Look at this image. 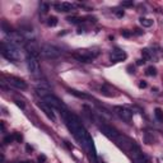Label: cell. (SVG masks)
<instances>
[{"label":"cell","mask_w":163,"mask_h":163,"mask_svg":"<svg viewBox=\"0 0 163 163\" xmlns=\"http://www.w3.org/2000/svg\"><path fill=\"white\" fill-rule=\"evenodd\" d=\"M64 120H65L68 129L74 135V138L84 146L85 151L89 153V155L93 159H96V148L93 144V140H92L89 133L85 130V127L82 125L80 120L74 113L68 112V111H64Z\"/></svg>","instance_id":"1"},{"label":"cell","mask_w":163,"mask_h":163,"mask_svg":"<svg viewBox=\"0 0 163 163\" xmlns=\"http://www.w3.org/2000/svg\"><path fill=\"white\" fill-rule=\"evenodd\" d=\"M1 55L8 59L9 61H19L22 59V52L15 45L10 42L1 43Z\"/></svg>","instance_id":"2"},{"label":"cell","mask_w":163,"mask_h":163,"mask_svg":"<svg viewBox=\"0 0 163 163\" xmlns=\"http://www.w3.org/2000/svg\"><path fill=\"white\" fill-rule=\"evenodd\" d=\"M40 54L45 59L54 60V59H57V57L61 55V51H60V49H57L56 46H54V45L43 43L42 46L40 47Z\"/></svg>","instance_id":"3"},{"label":"cell","mask_w":163,"mask_h":163,"mask_svg":"<svg viewBox=\"0 0 163 163\" xmlns=\"http://www.w3.org/2000/svg\"><path fill=\"white\" fill-rule=\"evenodd\" d=\"M96 56H98V52L91 50H78L74 54V57L80 63H92Z\"/></svg>","instance_id":"4"},{"label":"cell","mask_w":163,"mask_h":163,"mask_svg":"<svg viewBox=\"0 0 163 163\" xmlns=\"http://www.w3.org/2000/svg\"><path fill=\"white\" fill-rule=\"evenodd\" d=\"M27 69H28V72L33 75L40 74L41 68H40V63H38V56L28 55V57H27Z\"/></svg>","instance_id":"5"},{"label":"cell","mask_w":163,"mask_h":163,"mask_svg":"<svg viewBox=\"0 0 163 163\" xmlns=\"http://www.w3.org/2000/svg\"><path fill=\"white\" fill-rule=\"evenodd\" d=\"M129 155L131 157L134 163H151V161L148 159V157H146L145 154H143L138 145H136L135 148H134L133 151L129 153Z\"/></svg>","instance_id":"6"},{"label":"cell","mask_w":163,"mask_h":163,"mask_svg":"<svg viewBox=\"0 0 163 163\" xmlns=\"http://www.w3.org/2000/svg\"><path fill=\"white\" fill-rule=\"evenodd\" d=\"M115 113H116L121 120L126 121V122H130V121L133 120V112H131V110H129V108H126V107L116 106V107H115Z\"/></svg>","instance_id":"7"},{"label":"cell","mask_w":163,"mask_h":163,"mask_svg":"<svg viewBox=\"0 0 163 163\" xmlns=\"http://www.w3.org/2000/svg\"><path fill=\"white\" fill-rule=\"evenodd\" d=\"M6 83H8L9 85H12V87L17 88V89H22V91H24V89H27V83H25L23 79L21 78H17V76H6Z\"/></svg>","instance_id":"8"},{"label":"cell","mask_w":163,"mask_h":163,"mask_svg":"<svg viewBox=\"0 0 163 163\" xmlns=\"http://www.w3.org/2000/svg\"><path fill=\"white\" fill-rule=\"evenodd\" d=\"M43 102H46L49 106H51L52 108H56V110H64V105H63V102L59 100V98H56L55 96H52V94H49L47 97H45L43 98Z\"/></svg>","instance_id":"9"},{"label":"cell","mask_w":163,"mask_h":163,"mask_svg":"<svg viewBox=\"0 0 163 163\" xmlns=\"http://www.w3.org/2000/svg\"><path fill=\"white\" fill-rule=\"evenodd\" d=\"M126 57H127V55L125 51H122L120 49H115L110 55V60L112 63H121L124 60H126Z\"/></svg>","instance_id":"10"},{"label":"cell","mask_w":163,"mask_h":163,"mask_svg":"<svg viewBox=\"0 0 163 163\" xmlns=\"http://www.w3.org/2000/svg\"><path fill=\"white\" fill-rule=\"evenodd\" d=\"M100 129H101V131L103 133L108 139H111V140H115V138H116V136L120 134V133H117L116 130L113 129V127H111V126H108V125H101Z\"/></svg>","instance_id":"11"},{"label":"cell","mask_w":163,"mask_h":163,"mask_svg":"<svg viewBox=\"0 0 163 163\" xmlns=\"http://www.w3.org/2000/svg\"><path fill=\"white\" fill-rule=\"evenodd\" d=\"M38 107L41 108V110L45 112V115H46L47 117H49L50 120L55 121V113H54V110L52 107L49 106V105L46 103V102H38Z\"/></svg>","instance_id":"12"},{"label":"cell","mask_w":163,"mask_h":163,"mask_svg":"<svg viewBox=\"0 0 163 163\" xmlns=\"http://www.w3.org/2000/svg\"><path fill=\"white\" fill-rule=\"evenodd\" d=\"M6 37L9 38L8 42H10L13 45H17V43H21L23 41V36H22L19 32H15V31H10L6 33Z\"/></svg>","instance_id":"13"},{"label":"cell","mask_w":163,"mask_h":163,"mask_svg":"<svg viewBox=\"0 0 163 163\" xmlns=\"http://www.w3.org/2000/svg\"><path fill=\"white\" fill-rule=\"evenodd\" d=\"M55 9L57 12H72L73 9H74V4H72V3H66V1H63V3H57L55 4Z\"/></svg>","instance_id":"14"},{"label":"cell","mask_w":163,"mask_h":163,"mask_svg":"<svg viewBox=\"0 0 163 163\" xmlns=\"http://www.w3.org/2000/svg\"><path fill=\"white\" fill-rule=\"evenodd\" d=\"M143 54V59L144 60H148V61H153V60H155L157 57H155V54L153 50H149V49H144L142 51Z\"/></svg>","instance_id":"15"},{"label":"cell","mask_w":163,"mask_h":163,"mask_svg":"<svg viewBox=\"0 0 163 163\" xmlns=\"http://www.w3.org/2000/svg\"><path fill=\"white\" fill-rule=\"evenodd\" d=\"M139 22H140V24H142L143 27H146V28H149V27H152V25H153V21H152V19L145 18V17H142L139 19Z\"/></svg>","instance_id":"16"},{"label":"cell","mask_w":163,"mask_h":163,"mask_svg":"<svg viewBox=\"0 0 163 163\" xmlns=\"http://www.w3.org/2000/svg\"><path fill=\"white\" fill-rule=\"evenodd\" d=\"M154 116H155V119H157L158 121L163 122V111L161 110V108H155L154 110Z\"/></svg>","instance_id":"17"},{"label":"cell","mask_w":163,"mask_h":163,"mask_svg":"<svg viewBox=\"0 0 163 163\" xmlns=\"http://www.w3.org/2000/svg\"><path fill=\"white\" fill-rule=\"evenodd\" d=\"M70 94H73V96H75V97H78V98H89L85 93H80V92H78V91H74V89H70Z\"/></svg>","instance_id":"18"},{"label":"cell","mask_w":163,"mask_h":163,"mask_svg":"<svg viewBox=\"0 0 163 163\" xmlns=\"http://www.w3.org/2000/svg\"><path fill=\"white\" fill-rule=\"evenodd\" d=\"M47 25H49V27H55V25H57V18L56 17H50L49 19H47Z\"/></svg>","instance_id":"19"},{"label":"cell","mask_w":163,"mask_h":163,"mask_svg":"<svg viewBox=\"0 0 163 163\" xmlns=\"http://www.w3.org/2000/svg\"><path fill=\"white\" fill-rule=\"evenodd\" d=\"M108 92H111V88L108 87V85H103V87L101 88V93L103 94V96H107V97H112V96L108 93Z\"/></svg>","instance_id":"20"},{"label":"cell","mask_w":163,"mask_h":163,"mask_svg":"<svg viewBox=\"0 0 163 163\" xmlns=\"http://www.w3.org/2000/svg\"><path fill=\"white\" fill-rule=\"evenodd\" d=\"M146 75H149V76L157 75V69H155L154 66H149V68L146 69Z\"/></svg>","instance_id":"21"},{"label":"cell","mask_w":163,"mask_h":163,"mask_svg":"<svg viewBox=\"0 0 163 163\" xmlns=\"http://www.w3.org/2000/svg\"><path fill=\"white\" fill-rule=\"evenodd\" d=\"M40 9H41V12H42L43 14H45V13H47V12L50 10V5L47 4V3H45V1H43V3H41Z\"/></svg>","instance_id":"22"},{"label":"cell","mask_w":163,"mask_h":163,"mask_svg":"<svg viewBox=\"0 0 163 163\" xmlns=\"http://www.w3.org/2000/svg\"><path fill=\"white\" fill-rule=\"evenodd\" d=\"M68 21L70 22V23H79V22H83L82 21V18H79V17H75V15H74V17H69L68 18Z\"/></svg>","instance_id":"23"},{"label":"cell","mask_w":163,"mask_h":163,"mask_svg":"<svg viewBox=\"0 0 163 163\" xmlns=\"http://www.w3.org/2000/svg\"><path fill=\"white\" fill-rule=\"evenodd\" d=\"M13 142V136H10V135H9V136H5V139H4V143H5V144H9V143H12Z\"/></svg>","instance_id":"24"},{"label":"cell","mask_w":163,"mask_h":163,"mask_svg":"<svg viewBox=\"0 0 163 163\" xmlns=\"http://www.w3.org/2000/svg\"><path fill=\"white\" fill-rule=\"evenodd\" d=\"M121 5H122V6H133L134 3L133 1H122V3H121Z\"/></svg>","instance_id":"25"},{"label":"cell","mask_w":163,"mask_h":163,"mask_svg":"<svg viewBox=\"0 0 163 163\" xmlns=\"http://www.w3.org/2000/svg\"><path fill=\"white\" fill-rule=\"evenodd\" d=\"M121 33H122V36H125V37H130V36H131V34H133V32H129V31H122V32H121Z\"/></svg>","instance_id":"26"},{"label":"cell","mask_w":163,"mask_h":163,"mask_svg":"<svg viewBox=\"0 0 163 163\" xmlns=\"http://www.w3.org/2000/svg\"><path fill=\"white\" fill-rule=\"evenodd\" d=\"M139 87H140V88H145V87H146V82H145V80H140Z\"/></svg>","instance_id":"27"},{"label":"cell","mask_w":163,"mask_h":163,"mask_svg":"<svg viewBox=\"0 0 163 163\" xmlns=\"http://www.w3.org/2000/svg\"><path fill=\"white\" fill-rule=\"evenodd\" d=\"M46 161V157H45V155H40V157H38V162H45Z\"/></svg>","instance_id":"28"},{"label":"cell","mask_w":163,"mask_h":163,"mask_svg":"<svg viewBox=\"0 0 163 163\" xmlns=\"http://www.w3.org/2000/svg\"><path fill=\"white\" fill-rule=\"evenodd\" d=\"M116 15L117 17H124V10H119V12H116Z\"/></svg>","instance_id":"29"},{"label":"cell","mask_w":163,"mask_h":163,"mask_svg":"<svg viewBox=\"0 0 163 163\" xmlns=\"http://www.w3.org/2000/svg\"><path fill=\"white\" fill-rule=\"evenodd\" d=\"M144 63H145L144 59H143V60H138V61H136V65H143Z\"/></svg>","instance_id":"30"},{"label":"cell","mask_w":163,"mask_h":163,"mask_svg":"<svg viewBox=\"0 0 163 163\" xmlns=\"http://www.w3.org/2000/svg\"><path fill=\"white\" fill-rule=\"evenodd\" d=\"M134 33H135V34H142L143 32L140 31V30H135V32H134Z\"/></svg>","instance_id":"31"},{"label":"cell","mask_w":163,"mask_h":163,"mask_svg":"<svg viewBox=\"0 0 163 163\" xmlns=\"http://www.w3.org/2000/svg\"><path fill=\"white\" fill-rule=\"evenodd\" d=\"M23 163H31V162H23Z\"/></svg>","instance_id":"32"}]
</instances>
